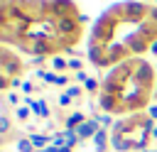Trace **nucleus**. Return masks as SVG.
I'll list each match as a JSON object with an SVG mask.
<instances>
[{
    "mask_svg": "<svg viewBox=\"0 0 157 152\" xmlns=\"http://www.w3.org/2000/svg\"><path fill=\"white\" fill-rule=\"evenodd\" d=\"M118 15L123 20H130V22H145L150 15V7L142 0H128V2L118 5Z\"/></svg>",
    "mask_w": 157,
    "mask_h": 152,
    "instance_id": "f257e3e1",
    "label": "nucleus"
},
{
    "mask_svg": "<svg viewBox=\"0 0 157 152\" xmlns=\"http://www.w3.org/2000/svg\"><path fill=\"white\" fill-rule=\"evenodd\" d=\"M115 34V20L110 17V15H103V17H98V22L93 25V29H91V42H101V44H105L110 37Z\"/></svg>",
    "mask_w": 157,
    "mask_h": 152,
    "instance_id": "f03ea898",
    "label": "nucleus"
},
{
    "mask_svg": "<svg viewBox=\"0 0 157 152\" xmlns=\"http://www.w3.org/2000/svg\"><path fill=\"white\" fill-rule=\"evenodd\" d=\"M132 61H135V74H132L135 86H140V88H145V91H152L155 69H152L147 61H142V59H132Z\"/></svg>",
    "mask_w": 157,
    "mask_h": 152,
    "instance_id": "7ed1b4c3",
    "label": "nucleus"
},
{
    "mask_svg": "<svg viewBox=\"0 0 157 152\" xmlns=\"http://www.w3.org/2000/svg\"><path fill=\"white\" fill-rule=\"evenodd\" d=\"M54 29L66 39H76L81 34V22H78V17H56Z\"/></svg>",
    "mask_w": 157,
    "mask_h": 152,
    "instance_id": "20e7f679",
    "label": "nucleus"
},
{
    "mask_svg": "<svg viewBox=\"0 0 157 152\" xmlns=\"http://www.w3.org/2000/svg\"><path fill=\"white\" fill-rule=\"evenodd\" d=\"M22 61H20V56H15V54H10V49H5L2 47V51H0V69H2V76H10V78H15V74H20L22 71Z\"/></svg>",
    "mask_w": 157,
    "mask_h": 152,
    "instance_id": "39448f33",
    "label": "nucleus"
},
{
    "mask_svg": "<svg viewBox=\"0 0 157 152\" xmlns=\"http://www.w3.org/2000/svg\"><path fill=\"white\" fill-rule=\"evenodd\" d=\"M98 108L103 110V113H125V105H123V101L118 98V96H110V93H98Z\"/></svg>",
    "mask_w": 157,
    "mask_h": 152,
    "instance_id": "423d86ee",
    "label": "nucleus"
},
{
    "mask_svg": "<svg viewBox=\"0 0 157 152\" xmlns=\"http://www.w3.org/2000/svg\"><path fill=\"white\" fill-rule=\"evenodd\" d=\"M49 15L56 17H76V5L71 0H49Z\"/></svg>",
    "mask_w": 157,
    "mask_h": 152,
    "instance_id": "0eeeda50",
    "label": "nucleus"
},
{
    "mask_svg": "<svg viewBox=\"0 0 157 152\" xmlns=\"http://www.w3.org/2000/svg\"><path fill=\"white\" fill-rule=\"evenodd\" d=\"M88 61H91L93 66H98V69L110 66V61H108V56H105V44L91 42V44H88Z\"/></svg>",
    "mask_w": 157,
    "mask_h": 152,
    "instance_id": "6e6552de",
    "label": "nucleus"
},
{
    "mask_svg": "<svg viewBox=\"0 0 157 152\" xmlns=\"http://www.w3.org/2000/svg\"><path fill=\"white\" fill-rule=\"evenodd\" d=\"M125 47H128V51H130V56H137V54H142L145 49H150V42L142 37V34H130L128 39H125Z\"/></svg>",
    "mask_w": 157,
    "mask_h": 152,
    "instance_id": "1a4fd4ad",
    "label": "nucleus"
},
{
    "mask_svg": "<svg viewBox=\"0 0 157 152\" xmlns=\"http://www.w3.org/2000/svg\"><path fill=\"white\" fill-rule=\"evenodd\" d=\"M105 56L110 64H123L125 56H130V51L125 44H105Z\"/></svg>",
    "mask_w": 157,
    "mask_h": 152,
    "instance_id": "9d476101",
    "label": "nucleus"
},
{
    "mask_svg": "<svg viewBox=\"0 0 157 152\" xmlns=\"http://www.w3.org/2000/svg\"><path fill=\"white\" fill-rule=\"evenodd\" d=\"M42 83H49V86H66L71 76H61V74H52V71H44V69H37L34 74Z\"/></svg>",
    "mask_w": 157,
    "mask_h": 152,
    "instance_id": "9b49d317",
    "label": "nucleus"
},
{
    "mask_svg": "<svg viewBox=\"0 0 157 152\" xmlns=\"http://www.w3.org/2000/svg\"><path fill=\"white\" fill-rule=\"evenodd\" d=\"M98 130H101V125H98L93 118H88V120H86V123H81V125L74 130V132L78 135V140H88V137L93 140V135H96Z\"/></svg>",
    "mask_w": 157,
    "mask_h": 152,
    "instance_id": "f8f14e48",
    "label": "nucleus"
},
{
    "mask_svg": "<svg viewBox=\"0 0 157 152\" xmlns=\"http://www.w3.org/2000/svg\"><path fill=\"white\" fill-rule=\"evenodd\" d=\"M110 147L115 152H132L135 150V142L128 135H110Z\"/></svg>",
    "mask_w": 157,
    "mask_h": 152,
    "instance_id": "ddd939ff",
    "label": "nucleus"
},
{
    "mask_svg": "<svg viewBox=\"0 0 157 152\" xmlns=\"http://www.w3.org/2000/svg\"><path fill=\"white\" fill-rule=\"evenodd\" d=\"M108 145H110V132H108L105 127H101V130L93 135V147H96V152H105Z\"/></svg>",
    "mask_w": 157,
    "mask_h": 152,
    "instance_id": "4468645a",
    "label": "nucleus"
},
{
    "mask_svg": "<svg viewBox=\"0 0 157 152\" xmlns=\"http://www.w3.org/2000/svg\"><path fill=\"white\" fill-rule=\"evenodd\" d=\"M88 118L81 113V110H74V113H69L66 118H64V130H76L81 123H86Z\"/></svg>",
    "mask_w": 157,
    "mask_h": 152,
    "instance_id": "2eb2a0df",
    "label": "nucleus"
},
{
    "mask_svg": "<svg viewBox=\"0 0 157 152\" xmlns=\"http://www.w3.org/2000/svg\"><path fill=\"white\" fill-rule=\"evenodd\" d=\"M27 137H29V142L34 145V150H44V147L52 145V137H49V135H42V132H29Z\"/></svg>",
    "mask_w": 157,
    "mask_h": 152,
    "instance_id": "dca6fc26",
    "label": "nucleus"
},
{
    "mask_svg": "<svg viewBox=\"0 0 157 152\" xmlns=\"http://www.w3.org/2000/svg\"><path fill=\"white\" fill-rule=\"evenodd\" d=\"M32 113H34L37 118H49V115H52V113H49V105H47V101H42V98L32 103Z\"/></svg>",
    "mask_w": 157,
    "mask_h": 152,
    "instance_id": "f3484780",
    "label": "nucleus"
},
{
    "mask_svg": "<svg viewBox=\"0 0 157 152\" xmlns=\"http://www.w3.org/2000/svg\"><path fill=\"white\" fill-rule=\"evenodd\" d=\"M10 127H12V123H10V115L0 113V135H2V140H7V137H10Z\"/></svg>",
    "mask_w": 157,
    "mask_h": 152,
    "instance_id": "a211bd4d",
    "label": "nucleus"
},
{
    "mask_svg": "<svg viewBox=\"0 0 157 152\" xmlns=\"http://www.w3.org/2000/svg\"><path fill=\"white\" fill-rule=\"evenodd\" d=\"M93 120H96L101 127H105V130H108V127H113V123H115V120L110 118V113H101V115H93Z\"/></svg>",
    "mask_w": 157,
    "mask_h": 152,
    "instance_id": "6ab92c4d",
    "label": "nucleus"
},
{
    "mask_svg": "<svg viewBox=\"0 0 157 152\" xmlns=\"http://www.w3.org/2000/svg\"><path fill=\"white\" fill-rule=\"evenodd\" d=\"M76 142H81V140H78V135H76L74 130H64V147H71V150H74V147H76Z\"/></svg>",
    "mask_w": 157,
    "mask_h": 152,
    "instance_id": "aec40b11",
    "label": "nucleus"
},
{
    "mask_svg": "<svg viewBox=\"0 0 157 152\" xmlns=\"http://www.w3.org/2000/svg\"><path fill=\"white\" fill-rule=\"evenodd\" d=\"M17 152H37V150H34V145L29 142V137L25 135V137H17Z\"/></svg>",
    "mask_w": 157,
    "mask_h": 152,
    "instance_id": "412c9836",
    "label": "nucleus"
},
{
    "mask_svg": "<svg viewBox=\"0 0 157 152\" xmlns=\"http://www.w3.org/2000/svg\"><path fill=\"white\" fill-rule=\"evenodd\" d=\"M29 115H32V108H27V105H17V108H15V118H17V123H25Z\"/></svg>",
    "mask_w": 157,
    "mask_h": 152,
    "instance_id": "4be33fe9",
    "label": "nucleus"
},
{
    "mask_svg": "<svg viewBox=\"0 0 157 152\" xmlns=\"http://www.w3.org/2000/svg\"><path fill=\"white\" fill-rule=\"evenodd\" d=\"M49 61H52V66H54L56 71H64V69H69V59H64V56H52Z\"/></svg>",
    "mask_w": 157,
    "mask_h": 152,
    "instance_id": "5701e85b",
    "label": "nucleus"
},
{
    "mask_svg": "<svg viewBox=\"0 0 157 152\" xmlns=\"http://www.w3.org/2000/svg\"><path fill=\"white\" fill-rule=\"evenodd\" d=\"M103 83H98V78H93V76H88V81L83 83V91H88V93H98V88H101Z\"/></svg>",
    "mask_w": 157,
    "mask_h": 152,
    "instance_id": "b1692460",
    "label": "nucleus"
},
{
    "mask_svg": "<svg viewBox=\"0 0 157 152\" xmlns=\"http://www.w3.org/2000/svg\"><path fill=\"white\" fill-rule=\"evenodd\" d=\"M10 86H12V78L10 76H0V91L2 93H10Z\"/></svg>",
    "mask_w": 157,
    "mask_h": 152,
    "instance_id": "393cba45",
    "label": "nucleus"
},
{
    "mask_svg": "<svg viewBox=\"0 0 157 152\" xmlns=\"http://www.w3.org/2000/svg\"><path fill=\"white\" fill-rule=\"evenodd\" d=\"M5 103H10V105H15V108H17V105H20V93H12V91H10V93H5Z\"/></svg>",
    "mask_w": 157,
    "mask_h": 152,
    "instance_id": "a878e982",
    "label": "nucleus"
},
{
    "mask_svg": "<svg viewBox=\"0 0 157 152\" xmlns=\"http://www.w3.org/2000/svg\"><path fill=\"white\" fill-rule=\"evenodd\" d=\"M71 101H74V98H71V96H66V91L56 96V103H59V108H66V105H69Z\"/></svg>",
    "mask_w": 157,
    "mask_h": 152,
    "instance_id": "bb28decb",
    "label": "nucleus"
},
{
    "mask_svg": "<svg viewBox=\"0 0 157 152\" xmlns=\"http://www.w3.org/2000/svg\"><path fill=\"white\" fill-rule=\"evenodd\" d=\"M81 93H83V88H81V86H69V88H66V96H71L74 101H76Z\"/></svg>",
    "mask_w": 157,
    "mask_h": 152,
    "instance_id": "cd10ccee",
    "label": "nucleus"
},
{
    "mask_svg": "<svg viewBox=\"0 0 157 152\" xmlns=\"http://www.w3.org/2000/svg\"><path fill=\"white\" fill-rule=\"evenodd\" d=\"M49 137H52L54 147H64V132H56V135H49Z\"/></svg>",
    "mask_w": 157,
    "mask_h": 152,
    "instance_id": "c85d7f7f",
    "label": "nucleus"
},
{
    "mask_svg": "<svg viewBox=\"0 0 157 152\" xmlns=\"http://www.w3.org/2000/svg\"><path fill=\"white\" fill-rule=\"evenodd\" d=\"M69 69H71L74 74H78V71H81V59H76V56L69 59Z\"/></svg>",
    "mask_w": 157,
    "mask_h": 152,
    "instance_id": "c756f323",
    "label": "nucleus"
},
{
    "mask_svg": "<svg viewBox=\"0 0 157 152\" xmlns=\"http://www.w3.org/2000/svg\"><path fill=\"white\" fill-rule=\"evenodd\" d=\"M20 91H22V93H32V91H34V83H32V81H22V83H20Z\"/></svg>",
    "mask_w": 157,
    "mask_h": 152,
    "instance_id": "7c9ffc66",
    "label": "nucleus"
},
{
    "mask_svg": "<svg viewBox=\"0 0 157 152\" xmlns=\"http://www.w3.org/2000/svg\"><path fill=\"white\" fill-rule=\"evenodd\" d=\"M71 78H76L78 83H86V81H88V74H86V71H78V74H74Z\"/></svg>",
    "mask_w": 157,
    "mask_h": 152,
    "instance_id": "2f4dec72",
    "label": "nucleus"
},
{
    "mask_svg": "<svg viewBox=\"0 0 157 152\" xmlns=\"http://www.w3.org/2000/svg\"><path fill=\"white\" fill-rule=\"evenodd\" d=\"M147 22H155V25H157V5H152V7H150V15H147Z\"/></svg>",
    "mask_w": 157,
    "mask_h": 152,
    "instance_id": "473e14b6",
    "label": "nucleus"
},
{
    "mask_svg": "<svg viewBox=\"0 0 157 152\" xmlns=\"http://www.w3.org/2000/svg\"><path fill=\"white\" fill-rule=\"evenodd\" d=\"M147 118L157 123V105H150V108H147Z\"/></svg>",
    "mask_w": 157,
    "mask_h": 152,
    "instance_id": "72a5a7b5",
    "label": "nucleus"
},
{
    "mask_svg": "<svg viewBox=\"0 0 157 152\" xmlns=\"http://www.w3.org/2000/svg\"><path fill=\"white\" fill-rule=\"evenodd\" d=\"M32 64H34V66H42V64H44V56H34Z\"/></svg>",
    "mask_w": 157,
    "mask_h": 152,
    "instance_id": "f704fd0d",
    "label": "nucleus"
},
{
    "mask_svg": "<svg viewBox=\"0 0 157 152\" xmlns=\"http://www.w3.org/2000/svg\"><path fill=\"white\" fill-rule=\"evenodd\" d=\"M37 152H59V147H54V145H49V147H44V150H37Z\"/></svg>",
    "mask_w": 157,
    "mask_h": 152,
    "instance_id": "c9c22d12",
    "label": "nucleus"
},
{
    "mask_svg": "<svg viewBox=\"0 0 157 152\" xmlns=\"http://www.w3.org/2000/svg\"><path fill=\"white\" fill-rule=\"evenodd\" d=\"M150 51H152V54H155V56H157V39H155V42H152V44H150Z\"/></svg>",
    "mask_w": 157,
    "mask_h": 152,
    "instance_id": "e433bc0d",
    "label": "nucleus"
},
{
    "mask_svg": "<svg viewBox=\"0 0 157 152\" xmlns=\"http://www.w3.org/2000/svg\"><path fill=\"white\" fill-rule=\"evenodd\" d=\"M150 135H152V140L157 142V123H155V127H152V132H150Z\"/></svg>",
    "mask_w": 157,
    "mask_h": 152,
    "instance_id": "4c0bfd02",
    "label": "nucleus"
},
{
    "mask_svg": "<svg viewBox=\"0 0 157 152\" xmlns=\"http://www.w3.org/2000/svg\"><path fill=\"white\" fill-rule=\"evenodd\" d=\"M59 152H71V147H59Z\"/></svg>",
    "mask_w": 157,
    "mask_h": 152,
    "instance_id": "58836bf2",
    "label": "nucleus"
},
{
    "mask_svg": "<svg viewBox=\"0 0 157 152\" xmlns=\"http://www.w3.org/2000/svg\"><path fill=\"white\" fill-rule=\"evenodd\" d=\"M155 152H157V142H155Z\"/></svg>",
    "mask_w": 157,
    "mask_h": 152,
    "instance_id": "ea45409f",
    "label": "nucleus"
},
{
    "mask_svg": "<svg viewBox=\"0 0 157 152\" xmlns=\"http://www.w3.org/2000/svg\"><path fill=\"white\" fill-rule=\"evenodd\" d=\"M155 101H157V91H155Z\"/></svg>",
    "mask_w": 157,
    "mask_h": 152,
    "instance_id": "a19ab883",
    "label": "nucleus"
},
{
    "mask_svg": "<svg viewBox=\"0 0 157 152\" xmlns=\"http://www.w3.org/2000/svg\"><path fill=\"white\" fill-rule=\"evenodd\" d=\"M147 152H155V150H147Z\"/></svg>",
    "mask_w": 157,
    "mask_h": 152,
    "instance_id": "79ce46f5",
    "label": "nucleus"
},
{
    "mask_svg": "<svg viewBox=\"0 0 157 152\" xmlns=\"http://www.w3.org/2000/svg\"><path fill=\"white\" fill-rule=\"evenodd\" d=\"M155 5H157V0H155Z\"/></svg>",
    "mask_w": 157,
    "mask_h": 152,
    "instance_id": "37998d69",
    "label": "nucleus"
}]
</instances>
